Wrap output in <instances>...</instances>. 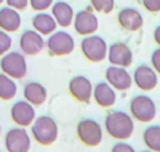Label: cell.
<instances>
[{
  "mask_svg": "<svg viewBox=\"0 0 160 152\" xmlns=\"http://www.w3.org/2000/svg\"><path fill=\"white\" fill-rule=\"evenodd\" d=\"M105 131L116 140H128L135 131L132 116L124 110H110L105 116Z\"/></svg>",
  "mask_w": 160,
  "mask_h": 152,
  "instance_id": "obj_1",
  "label": "cell"
},
{
  "mask_svg": "<svg viewBox=\"0 0 160 152\" xmlns=\"http://www.w3.org/2000/svg\"><path fill=\"white\" fill-rule=\"evenodd\" d=\"M31 135L41 145H51L58 139V124L51 116L42 114L31 124Z\"/></svg>",
  "mask_w": 160,
  "mask_h": 152,
  "instance_id": "obj_2",
  "label": "cell"
},
{
  "mask_svg": "<svg viewBox=\"0 0 160 152\" xmlns=\"http://www.w3.org/2000/svg\"><path fill=\"white\" fill-rule=\"evenodd\" d=\"M0 70L14 79H22L27 74V61L23 53L8 51L0 58Z\"/></svg>",
  "mask_w": 160,
  "mask_h": 152,
  "instance_id": "obj_3",
  "label": "cell"
},
{
  "mask_svg": "<svg viewBox=\"0 0 160 152\" xmlns=\"http://www.w3.org/2000/svg\"><path fill=\"white\" fill-rule=\"evenodd\" d=\"M44 47L51 57H65L74 51L75 42L74 38L68 31H54L48 35L47 41L44 42Z\"/></svg>",
  "mask_w": 160,
  "mask_h": 152,
  "instance_id": "obj_4",
  "label": "cell"
},
{
  "mask_svg": "<svg viewBox=\"0 0 160 152\" xmlns=\"http://www.w3.org/2000/svg\"><path fill=\"white\" fill-rule=\"evenodd\" d=\"M132 119L140 123H151L156 117V104L149 96L139 94L131 100L129 104Z\"/></svg>",
  "mask_w": 160,
  "mask_h": 152,
  "instance_id": "obj_5",
  "label": "cell"
},
{
  "mask_svg": "<svg viewBox=\"0 0 160 152\" xmlns=\"http://www.w3.org/2000/svg\"><path fill=\"white\" fill-rule=\"evenodd\" d=\"M81 51L88 61L98 63L106 58L108 44H106L105 39L101 38L100 35H86L81 41Z\"/></svg>",
  "mask_w": 160,
  "mask_h": 152,
  "instance_id": "obj_6",
  "label": "cell"
},
{
  "mask_svg": "<svg viewBox=\"0 0 160 152\" xmlns=\"http://www.w3.org/2000/svg\"><path fill=\"white\" fill-rule=\"evenodd\" d=\"M78 139L88 147H97L101 144L104 131L98 121L93 119H82L77 124Z\"/></svg>",
  "mask_w": 160,
  "mask_h": 152,
  "instance_id": "obj_7",
  "label": "cell"
},
{
  "mask_svg": "<svg viewBox=\"0 0 160 152\" xmlns=\"http://www.w3.org/2000/svg\"><path fill=\"white\" fill-rule=\"evenodd\" d=\"M4 147L7 152H30L31 137L23 127H15L4 135Z\"/></svg>",
  "mask_w": 160,
  "mask_h": 152,
  "instance_id": "obj_8",
  "label": "cell"
},
{
  "mask_svg": "<svg viewBox=\"0 0 160 152\" xmlns=\"http://www.w3.org/2000/svg\"><path fill=\"white\" fill-rule=\"evenodd\" d=\"M73 26L74 30L78 35L86 37V35H92L96 34L98 30V18L93 12L90 8L88 10H81L77 14H74V19H73Z\"/></svg>",
  "mask_w": 160,
  "mask_h": 152,
  "instance_id": "obj_9",
  "label": "cell"
},
{
  "mask_svg": "<svg viewBox=\"0 0 160 152\" xmlns=\"http://www.w3.org/2000/svg\"><path fill=\"white\" fill-rule=\"evenodd\" d=\"M44 38L43 35L37 33L35 30H24L19 38V47L24 55H38L44 48Z\"/></svg>",
  "mask_w": 160,
  "mask_h": 152,
  "instance_id": "obj_10",
  "label": "cell"
},
{
  "mask_svg": "<svg viewBox=\"0 0 160 152\" xmlns=\"http://www.w3.org/2000/svg\"><path fill=\"white\" fill-rule=\"evenodd\" d=\"M105 78L110 86L114 90L118 92H127L128 89L132 86V75L127 68H121V66H109L105 70Z\"/></svg>",
  "mask_w": 160,
  "mask_h": 152,
  "instance_id": "obj_11",
  "label": "cell"
},
{
  "mask_svg": "<svg viewBox=\"0 0 160 152\" xmlns=\"http://www.w3.org/2000/svg\"><path fill=\"white\" fill-rule=\"evenodd\" d=\"M11 119L18 127H30L32 121L37 117L35 114V106L31 105L30 102L26 100H19L14 102V105L11 106Z\"/></svg>",
  "mask_w": 160,
  "mask_h": 152,
  "instance_id": "obj_12",
  "label": "cell"
},
{
  "mask_svg": "<svg viewBox=\"0 0 160 152\" xmlns=\"http://www.w3.org/2000/svg\"><path fill=\"white\" fill-rule=\"evenodd\" d=\"M132 81L140 90L143 92H151L158 86L159 78L158 73L152 69V66L148 65H139L133 71Z\"/></svg>",
  "mask_w": 160,
  "mask_h": 152,
  "instance_id": "obj_13",
  "label": "cell"
},
{
  "mask_svg": "<svg viewBox=\"0 0 160 152\" xmlns=\"http://www.w3.org/2000/svg\"><path fill=\"white\" fill-rule=\"evenodd\" d=\"M69 92L78 102L89 104L93 94V85L85 75H75L69 81Z\"/></svg>",
  "mask_w": 160,
  "mask_h": 152,
  "instance_id": "obj_14",
  "label": "cell"
},
{
  "mask_svg": "<svg viewBox=\"0 0 160 152\" xmlns=\"http://www.w3.org/2000/svg\"><path fill=\"white\" fill-rule=\"evenodd\" d=\"M106 58L109 59L110 65L128 68V66H131L132 62H133V53L127 43L116 42V43L108 46Z\"/></svg>",
  "mask_w": 160,
  "mask_h": 152,
  "instance_id": "obj_15",
  "label": "cell"
},
{
  "mask_svg": "<svg viewBox=\"0 0 160 152\" xmlns=\"http://www.w3.org/2000/svg\"><path fill=\"white\" fill-rule=\"evenodd\" d=\"M117 22H118L120 27L127 31H131V33L141 30L144 26L143 15L139 12V10L132 8V7L122 8L117 14Z\"/></svg>",
  "mask_w": 160,
  "mask_h": 152,
  "instance_id": "obj_16",
  "label": "cell"
},
{
  "mask_svg": "<svg viewBox=\"0 0 160 152\" xmlns=\"http://www.w3.org/2000/svg\"><path fill=\"white\" fill-rule=\"evenodd\" d=\"M92 98H94L96 104L101 108H110L116 102V90L110 86L108 82H98L96 86H93Z\"/></svg>",
  "mask_w": 160,
  "mask_h": 152,
  "instance_id": "obj_17",
  "label": "cell"
},
{
  "mask_svg": "<svg viewBox=\"0 0 160 152\" xmlns=\"http://www.w3.org/2000/svg\"><path fill=\"white\" fill-rule=\"evenodd\" d=\"M51 8V15L55 19L57 24L61 27H69L70 24H73L74 19V10L68 2L59 0V2H54Z\"/></svg>",
  "mask_w": 160,
  "mask_h": 152,
  "instance_id": "obj_18",
  "label": "cell"
},
{
  "mask_svg": "<svg viewBox=\"0 0 160 152\" xmlns=\"http://www.w3.org/2000/svg\"><path fill=\"white\" fill-rule=\"evenodd\" d=\"M23 97L31 105L41 106L47 100V89L41 82L30 81L23 88Z\"/></svg>",
  "mask_w": 160,
  "mask_h": 152,
  "instance_id": "obj_19",
  "label": "cell"
},
{
  "mask_svg": "<svg viewBox=\"0 0 160 152\" xmlns=\"http://www.w3.org/2000/svg\"><path fill=\"white\" fill-rule=\"evenodd\" d=\"M22 26V16L19 11L11 7H2L0 8V30L6 33H16Z\"/></svg>",
  "mask_w": 160,
  "mask_h": 152,
  "instance_id": "obj_20",
  "label": "cell"
},
{
  "mask_svg": "<svg viewBox=\"0 0 160 152\" xmlns=\"http://www.w3.org/2000/svg\"><path fill=\"white\" fill-rule=\"evenodd\" d=\"M31 24H32V30H35L37 33L43 35V37L44 35L48 37L50 34H52L57 30V26H58L52 15L44 11L35 14L32 20H31Z\"/></svg>",
  "mask_w": 160,
  "mask_h": 152,
  "instance_id": "obj_21",
  "label": "cell"
},
{
  "mask_svg": "<svg viewBox=\"0 0 160 152\" xmlns=\"http://www.w3.org/2000/svg\"><path fill=\"white\" fill-rule=\"evenodd\" d=\"M18 93V85L14 78L8 77L7 74L0 73V100L10 101L15 98Z\"/></svg>",
  "mask_w": 160,
  "mask_h": 152,
  "instance_id": "obj_22",
  "label": "cell"
},
{
  "mask_svg": "<svg viewBox=\"0 0 160 152\" xmlns=\"http://www.w3.org/2000/svg\"><path fill=\"white\" fill-rule=\"evenodd\" d=\"M143 140L149 151L160 152V125H149L143 133Z\"/></svg>",
  "mask_w": 160,
  "mask_h": 152,
  "instance_id": "obj_23",
  "label": "cell"
},
{
  "mask_svg": "<svg viewBox=\"0 0 160 152\" xmlns=\"http://www.w3.org/2000/svg\"><path fill=\"white\" fill-rule=\"evenodd\" d=\"M92 8L96 12L110 14L114 10V0H90Z\"/></svg>",
  "mask_w": 160,
  "mask_h": 152,
  "instance_id": "obj_24",
  "label": "cell"
},
{
  "mask_svg": "<svg viewBox=\"0 0 160 152\" xmlns=\"http://www.w3.org/2000/svg\"><path fill=\"white\" fill-rule=\"evenodd\" d=\"M12 47V38L6 31L0 30V57L8 53Z\"/></svg>",
  "mask_w": 160,
  "mask_h": 152,
  "instance_id": "obj_25",
  "label": "cell"
},
{
  "mask_svg": "<svg viewBox=\"0 0 160 152\" xmlns=\"http://www.w3.org/2000/svg\"><path fill=\"white\" fill-rule=\"evenodd\" d=\"M52 3H54V0H28L30 7L37 12L47 11L52 6Z\"/></svg>",
  "mask_w": 160,
  "mask_h": 152,
  "instance_id": "obj_26",
  "label": "cell"
},
{
  "mask_svg": "<svg viewBox=\"0 0 160 152\" xmlns=\"http://www.w3.org/2000/svg\"><path fill=\"white\" fill-rule=\"evenodd\" d=\"M141 4L151 14H159L160 12V0H141Z\"/></svg>",
  "mask_w": 160,
  "mask_h": 152,
  "instance_id": "obj_27",
  "label": "cell"
},
{
  "mask_svg": "<svg viewBox=\"0 0 160 152\" xmlns=\"http://www.w3.org/2000/svg\"><path fill=\"white\" fill-rule=\"evenodd\" d=\"M8 7L14 8L16 11H24L28 7V0H4Z\"/></svg>",
  "mask_w": 160,
  "mask_h": 152,
  "instance_id": "obj_28",
  "label": "cell"
},
{
  "mask_svg": "<svg viewBox=\"0 0 160 152\" xmlns=\"http://www.w3.org/2000/svg\"><path fill=\"white\" fill-rule=\"evenodd\" d=\"M110 152H136V151L131 144H128V143L122 140V141L116 143V144L112 147V151Z\"/></svg>",
  "mask_w": 160,
  "mask_h": 152,
  "instance_id": "obj_29",
  "label": "cell"
},
{
  "mask_svg": "<svg viewBox=\"0 0 160 152\" xmlns=\"http://www.w3.org/2000/svg\"><path fill=\"white\" fill-rule=\"evenodd\" d=\"M151 63H152V69L160 75V47L152 51V54H151Z\"/></svg>",
  "mask_w": 160,
  "mask_h": 152,
  "instance_id": "obj_30",
  "label": "cell"
},
{
  "mask_svg": "<svg viewBox=\"0 0 160 152\" xmlns=\"http://www.w3.org/2000/svg\"><path fill=\"white\" fill-rule=\"evenodd\" d=\"M153 41L160 47V24L153 30Z\"/></svg>",
  "mask_w": 160,
  "mask_h": 152,
  "instance_id": "obj_31",
  "label": "cell"
},
{
  "mask_svg": "<svg viewBox=\"0 0 160 152\" xmlns=\"http://www.w3.org/2000/svg\"><path fill=\"white\" fill-rule=\"evenodd\" d=\"M0 136H2V124H0Z\"/></svg>",
  "mask_w": 160,
  "mask_h": 152,
  "instance_id": "obj_32",
  "label": "cell"
},
{
  "mask_svg": "<svg viewBox=\"0 0 160 152\" xmlns=\"http://www.w3.org/2000/svg\"><path fill=\"white\" fill-rule=\"evenodd\" d=\"M2 3H4V0H0V4H2Z\"/></svg>",
  "mask_w": 160,
  "mask_h": 152,
  "instance_id": "obj_33",
  "label": "cell"
},
{
  "mask_svg": "<svg viewBox=\"0 0 160 152\" xmlns=\"http://www.w3.org/2000/svg\"><path fill=\"white\" fill-rule=\"evenodd\" d=\"M143 152H153V151H143Z\"/></svg>",
  "mask_w": 160,
  "mask_h": 152,
  "instance_id": "obj_34",
  "label": "cell"
}]
</instances>
